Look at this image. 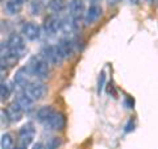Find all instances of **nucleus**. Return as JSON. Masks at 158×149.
Wrapping results in <instances>:
<instances>
[{
	"label": "nucleus",
	"mask_w": 158,
	"mask_h": 149,
	"mask_svg": "<svg viewBox=\"0 0 158 149\" xmlns=\"http://www.w3.org/2000/svg\"><path fill=\"white\" fill-rule=\"evenodd\" d=\"M27 69L32 77H36L37 79H46L50 74V67L49 63L41 56H34L29 59Z\"/></svg>",
	"instance_id": "f257e3e1"
},
{
	"label": "nucleus",
	"mask_w": 158,
	"mask_h": 149,
	"mask_svg": "<svg viewBox=\"0 0 158 149\" xmlns=\"http://www.w3.org/2000/svg\"><path fill=\"white\" fill-rule=\"evenodd\" d=\"M7 49H8L7 57L12 62L17 61L19 57L21 56V53L24 52V49H25V42H24L23 37L20 34L12 33L7 40Z\"/></svg>",
	"instance_id": "f03ea898"
},
{
	"label": "nucleus",
	"mask_w": 158,
	"mask_h": 149,
	"mask_svg": "<svg viewBox=\"0 0 158 149\" xmlns=\"http://www.w3.org/2000/svg\"><path fill=\"white\" fill-rule=\"evenodd\" d=\"M41 57L45 59L49 65H53V66L59 65V63L65 59L63 54L61 53V50H59L58 45L57 46H52V45L45 46L41 50Z\"/></svg>",
	"instance_id": "7ed1b4c3"
},
{
	"label": "nucleus",
	"mask_w": 158,
	"mask_h": 149,
	"mask_svg": "<svg viewBox=\"0 0 158 149\" xmlns=\"http://www.w3.org/2000/svg\"><path fill=\"white\" fill-rule=\"evenodd\" d=\"M24 91H25L29 96H31L34 102L36 100H41V99L46 95L48 92V86L45 83L40 82V81H33L28 84V86L24 88Z\"/></svg>",
	"instance_id": "20e7f679"
},
{
	"label": "nucleus",
	"mask_w": 158,
	"mask_h": 149,
	"mask_svg": "<svg viewBox=\"0 0 158 149\" xmlns=\"http://www.w3.org/2000/svg\"><path fill=\"white\" fill-rule=\"evenodd\" d=\"M45 126L48 130L52 131H62L66 126V116L59 111H54L53 115L48 119V121L45 123Z\"/></svg>",
	"instance_id": "39448f33"
},
{
	"label": "nucleus",
	"mask_w": 158,
	"mask_h": 149,
	"mask_svg": "<svg viewBox=\"0 0 158 149\" xmlns=\"http://www.w3.org/2000/svg\"><path fill=\"white\" fill-rule=\"evenodd\" d=\"M34 135H36V128H34V126L32 123H25L19 131L20 141H21V144L24 147L29 145V144L33 141Z\"/></svg>",
	"instance_id": "423d86ee"
},
{
	"label": "nucleus",
	"mask_w": 158,
	"mask_h": 149,
	"mask_svg": "<svg viewBox=\"0 0 158 149\" xmlns=\"http://www.w3.org/2000/svg\"><path fill=\"white\" fill-rule=\"evenodd\" d=\"M21 33L24 34V37L29 41H36L40 38V34H41V29L37 24H34L32 21H27L21 25Z\"/></svg>",
	"instance_id": "0eeeda50"
},
{
	"label": "nucleus",
	"mask_w": 158,
	"mask_h": 149,
	"mask_svg": "<svg viewBox=\"0 0 158 149\" xmlns=\"http://www.w3.org/2000/svg\"><path fill=\"white\" fill-rule=\"evenodd\" d=\"M61 25H62V23L57 15H50V16H48L45 19V21H44V31L49 34H54L59 31Z\"/></svg>",
	"instance_id": "6e6552de"
},
{
	"label": "nucleus",
	"mask_w": 158,
	"mask_h": 149,
	"mask_svg": "<svg viewBox=\"0 0 158 149\" xmlns=\"http://www.w3.org/2000/svg\"><path fill=\"white\" fill-rule=\"evenodd\" d=\"M102 13H103L102 7L96 6V4L91 6L90 8L87 9V12L85 13V23H86V25H91V24L96 23L98 20L100 19Z\"/></svg>",
	"instance_id": "1a4fd4ad"
},
{
	"label": "nucleus",
	"mask_w": 158,
	"mask_h": 149,
	"mask_svg": "<svg viewBox=\"0 0 158 149\" xmlns=\"http://www.w3.org/2000/svg\"><path fill=\"white\" fill-rule=\"evenodd\" d=\"M29 77H32L31 74H29L27 66L25 67H20L19 70L16 71V74H15V83L17 84V86L25 88L29 83H31L32 81H29Z\"/></svg>",
	"instance_id": "9d476101"
},
{
	"label": "nucleus",
	"mask_w": 158,
	"mask_h": 149,
	"mask_svg": "<svg viewBox=\"0 0 158 149\" xmlns=\"http://www.w3.org/2000/svg\"><path fill=\"white\" fill-rule=\"evenodd\" d=\"M16 102L19 103V106L23 108L24 112H29L33 110V99L28 95V94L25 91L23 92H19L16 95Z\"/></svg>",
	"instance_id": "9b49d317"
},
{
	"label": "nucleus",
	"mask_w": 158,
	"mask_h": 149,
	"mask_svg": "<svg viewBox=\"0 0 158 149\" xmlns=\"http://www.w3.org/2000/svg\"><path fill=\"white\" fill-rule=\"evenodd\" d=\"M69 12L74 19H79L85 13V2L83 0H71L69 3Z\"/></svg>",
	"instance_id": "f8f14e48"
},
{
	"label": "nucleus",
	"mask_w": 158,
	"mask_h": 149,
	"mask_svg": "<svg viewBox=\"0 0 158 149\" xmlns=\"http://www.w3.org/2000/svg\"><path fill=\"white\" fill-rule=\"evenodd\" d=\"M6 112H7V116H8V119L11 121H19L20 119L23 117V113H24L23 108L19 106V103L16 100L9 104V106L7 107Z\"/></svg>",
	"instance_id": "ddd939ff"
},
{
	"label": "nucleus",
	"mask_w": 158,
	"mask_h": 149,
	"mask_svg": "<svg viewBox=\"0 0 158 149\" xmlns=\"http://www.w3.org/2000/svg\"><path fill=\"white\" fill-rule=\"evenodd\" d=\"M66 8V0H49L48 9L52 12V15L61 13Z\"/></svg>",
	"instance_id": "4468645a"
},
{
	"label": "nucleus",
	"mask_w": 158,
	"mask_h": 149,
	"mask_svg": "<svg viewBox=\"0 0 158 149\" xmlns=\"http://www.w3.org/2000/svg\"><path fill=\"white\" fill-rule=\"evenodd\" d=\"M58 48H59V50H61V53L63 54L65 58L70 57L73 54V52H74V45L69 38H62L58 44Z\"/></svg>",
	"instance_id": "2eb2a0df"
},
{
	"label": "nucleus",
	"mask_w": 158,
	"mask_h": 149,
	"mask_svg": "<svg viewBox=\"0 0 158 149\" xmlns=\"http://www.w3.org/2000/svg\"><path fill=\"white\" fill-rule=\"evenodd\" d=\"M53 112H54V110L52 108V106H44V107H41V108H40V110L37 111L36 117H37L38 121L46 123L48 119L53 115Z\"/></svg>",
	"instance_id": "dca6fc26"
},
{
	"label": "nucleus",
	"mask_w": 158,
	"mask_h": 149,
	"mask_svg": "<svg viewBox=\"0 0 158 149\" xmlns=\"http://www.w3.org/2000/svg\"><path fill=\"white\" fill-rule=\"evenodd\" d=\"M0 144H2V149H15V140L11 133H4Z\"/></svg>",
	"instance_id": "f3484780"
},
{
	"label": "nucleus",
	"mask_w": 158,
	"mask_h": 149,
	"mask_svg": "<svg viewBox=\"0 0 158 149\" xmlns=\"http://www.w3.org/2000/svg\"><path fill=\"white\" fill-rule=\"evenodd\" d=\"M6 9L9 15H17L23 9V6L16 3V2H13V0H8L7 4H6Z\"/></svg>",
	"instance_id": "a211bd4d"
},
{
	"label": "nucleus",
	"mask_w": 158,
	"mask_h": 149,
	"mask_svg": "<svg viewBox=\"0 0 158 149\" xmlns=\"http://www.w3.org/2000/svg\"><path fill=\"white\" fill-rule=\"evenodd\" d=\"M12 92V87L9 86V83L7 82H2V87H0V95H2V100H6L9 98Z\"/></svg>",
	"instance_id": "6ab92c4d"
},
{
	"label": "nucleus",
	"mask_w": 158,
	"mask_h": 149,
	"mask_svg": "<svg viewBox=\"0 0 158 149\" xmlns=\"http://www.w3.org/2000/svg\"><path fill=\"white\" fill-rule=\"evenodd\" d=\"M61 144H62V141H61V138L59 137H50V138H48V141H46V149H58L59 147H61Z\"/></svg>",
	"instance_id": "aec40b11"
},
{
	"label": "nucleus",
	"mask_w": 158,
	"mask_h": 149,
	"mask_svg": "<svg viewBox=\"0 0 158 149\" xmlns=\"http://www.w3.org/2000/svg\"><path fill=\"white\" fill-rule=\"evenodd\" d=\"M41 12V2H33L32 3V13L33 15H38Z\"/></svg>",
	"instance_id": "412c9836"
},
{
	"label": "nucleus",
	"mask_w": 158,
	"mask_h": 149,
	"mask_svg": "<svg viewBox=\"0 0 158 149\" xmlns=\"http://www.w3.org/2000/svg\"><path fill=\"white\" fill-rule=\"evenodd\" d=\"M104 79H106V75L104 73L100 74V77L98 79V94H100V91L103 90V86H104Z\"/></svg>",
	"instance_id": "4be33fe9"
},
{
	"label": "nucleus",
	"mask_w": 158,
	"mask_h": 149,
	"mask_svg": "<svg viewBox=\"0 0 158 149\" xmlns=\"http://www.w3.org/2000/svg\"><path fill=\"white\" fill-rule=\"evenodd\" d=\"M32 149H46V147L42 143H36V144H33V148Z\"/></svg>",
	"instance_id": "5701e85b"
},
{
	"label": "nucleus",
	"mask_w": 158,
	"mask_h": 149,
	"mask_svg": "<svg viewBox=\"0 0 158 149\" xmlns=\"http://www.w3.org/2000/svg\"><path fill=\"white\" fill-rule=\"evenodd\" d=\"M108 2V4H110V6H116V4H118L120 2H123V0H107Z\"/></svg>",
	"instance_id": "b1692460"
},
{
	"label": "nucleus",
	"mask_w": 158,
	"mask_h": 149,
	"mask_svg": "<svg viewBox=\"0 0 158 149\" xmlns=\"http://www.w3.org/2000/svg\"><path fill=\"white\" fill-rule=\"evenodd\" d=\"M13 2H16V3H19V4H21V6H24L28 0H13Z\"/></svg>",
	"instance_id": "393cba45"
},
{
	"label": "nucleus",
	"mask_w": 158,
	"mask_h": 149,
	"mask_svg": "<svg viewBox=\"0 0 158 149\" xmlns=\"http://www.w3.org/2000/svg\"><path fill=\"white\" fill-rule=\"evenodd\" d=\"M141 0H131V4H138Z\"/></svg>",
	"instance_id": "a878e982"
},
{
	"label": "nucleus",
	"mask_w": 158,
	"mask_h": 149,
	"mask_svg": "<svg viewBox=\"0 0 158 149\" xmlns=\"http://www.w3.org/2000/svg\"><path fill=\"white\" fill-rule=\"evenodd\" d=\"M16 149H27V147H24V145H21V147H19V148H16Z\"/></svg>",
	"instance_id": "bb28decb"
},
{
	"label": "nucleus",
	"mask_w": 158,
	"mask_h": 149,
	"mask_svg": "<svg viewBox=\"0 0 158 149\" xmlns=\"http://www.w3.org/2000/svg\"><path fill=\"white\" fill-rule=\"evenodd\" d=\"M90 2H92V3H95V2H98V0H90Z\"/></svg>",
	"instance_id": "cd10ccee"
}]
</instances>
